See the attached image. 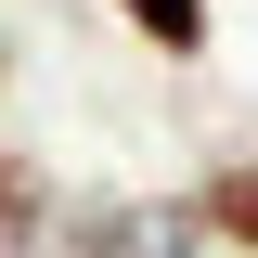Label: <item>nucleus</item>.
Masks as SVG:
<instances>
[{
  "instance_id": "nucleus-1",
  "label": "nucleus",
  "mask_w": 258,
  "mask_h": 258,
  "mask_svg": "<svg viewBox=\"0 0 258 258\" xmlns=\"http://www.w3.org/2000/svg\"><path fill=\"white\" fill-rule=\"evenodd\" d=\"M52 232H64L52 155H0V258H52Z\"/></svg>"
},
{
  "instance_id": "nucleus-4",
  "label": "nucleus",
  "mask_w": 258,
  "mask_h": 258,
  "mask_svg": "<svg viewBox=\"0 0 258 258\" xmlns=\"http://www.w3.org/2000/svg\"><path fill=\"white\" fill-rule=\"evenodd\" d=\"M0 91H13V39H0Z\"/></svg>"
},
{
  "instance_id": "nucleus-2",
  "label": "nucleus",
  "mask_w": 258,
  "mask_h": 258,
  "mask_svg": "<svg viewBox=\"0 0 258 258\" xmlns=\"http://www.w3.org/2000/svg\"><path fill=\"white\" fill-rule=\"evenodd\" d=\"M103 13H116L155 64H207L220 52V0H103Z\"/></svg>"
},
{
  "instance_id": "nucleus-3",
  "label": "nucleus",
  "mask_w": 258,
  "mask_h": 258,
  "mask_svg": "<svg viewBox=\"0 0 258 258\" xmlns=\"http://www.w3.org/2000/svg\"><path fill=\"white\" fill-rule=\"evenodd\" d=\"M194 194H207V245H220V258H258V155L194 168Z\"/></svg>"
}]
</instances>
